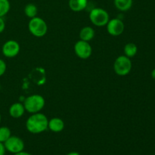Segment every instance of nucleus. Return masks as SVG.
Here are the masks:
<instances>
[{"instance_id":"1","label":"nucleus","mask_w":155,"mask_h":155,"mask_svg":"<svg viewBox=\"0 0 155 155\" xmlns=\"http://www.w3.org/2000/svg\"><path fill=\"white\" fill-rule=\"evenodd\" d=\"M48 119L42 113L32 114L26 121L27 131L33 134H39L48 129Z\"/></svg>"},{"instance_id":"2","label":"nucleus","mask_w":155,"mask_h":155,"mask_svg":"<svg viewBox=\"0 0 155 155\" xmlns=\"http://www.w3.org/2000/svg\"><path fill=\"white\" fill-rule=\"evenodd\" d=\"M45 101L43 97L39 94H34L24 99V104L26 111L30 114L39 113L43 109Z\"/></svg>"},{"instance_id":"3","label":"nucleus","mask_w":155,"mask_h":155,"mask_svg":"<svg viewBox=\"0 0 155 155\" xmlns=\"http://www.w3.org/2000/svg\"><path fill=\"white\" fill-rule=\"evenodd\" d=\"M29 31L36 37H42L48 31V26L43 19L35 17L30 19L28 24Z\"/></svg>"},{"instance_id":"4","label":"nucleus","mask_w":155,"mask_h":155,"mask_svg":"<svg viewBox=\"0 0 155 155\" xmlns=\"http://www.w3.org/2000/svg\"><path fill=\"white\" fill-rule=\"evenodd\" d=\"M89 19L96 27H104L107 25L110 18L106 10L101 8H95L89 13Z\"/></svg>"},{"instance_id":"5","label":"nucleus","mask_w":155,"mask_h":155,"mask_svg":"<svg viewBox=\"0 0 155 155\" xmlns=\"http://www.w3.org/2000/svg\"><path fill=\"white\" fill-rule=\"evenodd\" d=\"M114 72L119 76H126L132 70V61L130 58L126 55H120L115 60L114 64Z\"/></svg>"},{"instance_id":"6","label":"nucleus","mask_w":155,"mask_h":155,"mask_svg":"<svg viewBox=\"0 0 155 155\" xmlns=\"http://www.w3.org/2000/svg\"><path fill=\"white\" fill-rule=\"evenodd\" d=\"M4 146L6 151L15 154L24 151V142L21 138L15 136H11L5 142Z\"/></svg>"},{"instance_id":"7","label":"nucleus","mask_w":155,"mask_h":155,"mask_svg":"<svg viewBox=\"0 0 155 155\" xmlns=\"http://www.w3.org/2000/svg\"><path fill=\"white\" fill-rule=\"evenodd\" d=\"M74 52L76 55L81 59H87L92 53V48L89 42L79 40L74 45Z\"/></svg>"},{"instance_id":"8","label":"nucleus","mask_w":155,"mask_h":155,"mask_svg":"<svg viewBox=\"0 0 155 155\" xmlns=\"http://www.w3.org/2000/svg\"><path fill=\"white\" fill-rule=\"evenodd\" d=\"M107 33L113 36H120L124 31L125 25L122 20L119 18H114L112 20H109L107 24Z\"/></svg>"},{"instance_id":"9","label":"nucleus","mask_w":155,"mask_h":155,"mask_svg":"<svg viewBox=\"0 0 155 155\" xmlns=\"http://www.w3.org/2000/svg\"><path fill=\"white\" fill-rule=\"evenodd\" d=\"M2 52L6 58H14L20 52V45L17 41L11 39L3 44Z\"/></svg>"},{"instance_id":"10","label":"nucleus","mask_w":155,"mask_h":155,"mask_svg":"<svg viewBox=\"0 0 155 155\" xmlns=\"http://www.w3.org/2000/svg\"><path fill=\"white\" fill-rule=\"evenodd\" d=\"M48 128L54 133H60L64 129V122L59 117H54L48 120Z\"/></svg>"},{"instance_id":"11","label":"nucleus","mask_w":155,"mask_h":155,"mask_svg":"<svg viewBox=\"0 0 155 155\" xmlns=\"http://www.w3.org/2000/svg\"><path fill=\"white\" fill-rule=\"evenodd\" d=\"M25 108L22 103H14L9 107V114L13 118H20L24 114Z\"/></svg>"},{"instance_id":"12","label":"nucleus","mask_w":155,"mask_h":155,"mask_svg":"<svg viewBox=\"0 0 155 155\" xmlns=\"http://www.w3.org/2000/svg\"><path fill=\"white\" fill-rule=\"evenodd\" d=\"M68 5L73 12H80L87 7L88 0H69Z\"/></svg>"},{"instance_id":"13","label":"nucleus","mask_w":155,"mask_h":155,"mask_svg":"<svg viewBox=\"0 0 155 155\" xmlns=\"http://www.w3.org/2000/svg\"><path fill=\"white\" fill-rule=\"evenodd\" d=\"M94 36H95V30L92 27L89 26L82 28L80 32V37L81 40L89 42L93 39Z\"/></svg>"},{"instance_id":"14","label":"nucleus","mask_w":155,"mask_h":155,"mask_svg":"<svg viewBox=\"0 0 155 155\" xmlns=\"http://www.w3.org/2000/svg\"><path fill=\"white\" fill-rule=\"evenodd\" d=\"M115 7L120 12H127L133 5V0H114Z\"/></svg>"},{"instance_id":"15","label":"nucleus","mask_w":155,"mask_h":155,"mask_svg":"<svg viewBox=\"0 0 155 155\" xmlns=\"http://www.w3.org/2000/svg\"><path fill=\"white\" fill-rule=\"evenodd\" d=\"M124 55H126L128 58H133L137 54L138 51V47L137 45L135 43L133 42H130V43H127V45L124 46Z\"/></svg>"},{"instance_id":"16","label":"nucleus","mask_w":155,"mask_h":155,"mask_svg":"<svg viewBox=\"0 0 155 155\" xmlns=\"http://www.w3.org/2000/svg\"><path fill=\"white\" fill-rule=\"evenodd\" d=\"M38 9L37 7L33 3H29L24 8V13H25L26 16L28 17L29 18H33L36 17L37 15Z\"/></svg>"},{"instance_id":"17","label":"nucleus","mask_w":155,"mask_h":155,"mask_svg":"<svg viewBox=\"0 0 155 155\" xmlns=\"http://www.w3.org/2000/svg\"><path fill=\"white\" fill-rule=\"evenodd\" d=\"M11 5L8 0H0V17L3 18L10 11Z\"/></svg>"},{"instance_id":"18","label":"nucleus","mask_w":155,"mask_h":155,"mask_svg":"<svg viewBox=\"0 0 155 155\" xmlns=\"http://www.w3.org/2000/svg\"><path fill=\"white\" fill-rule=\"evenodd\" d=\"M11 136H12V133L8 127H0V142L1 143H4Z\"/></svg>"},{"instance_id":"19","label":"nucleus","mask_w":155,"mask_h":155,"mask_svg":"<svg viewBox=\"0 0 155 155\" xmlns=\"http://www.w3.org/2000/svg\"><path fill=\"white\" fill-rule=\"evenodd\" d=\"M6 69H7V65H6L5 61L2 59H0V77L4 75Z\"/></svg>"},{"instance_id":"20","label":"nucleus","mask_w":155,"mask_h":155,"mask_svg":"<svg viewBox=\"0 0 155 155\" xmlns=\"http://www.w3.org/2000/svg\"><path fill=\"white\" fill-rule=\"evenodd\" d=\"M5 29V22L3 18L0 17V33H2Z\"/></svg>"},{"instance_id":"21","label":"nucleus","mask_w":155,"mask_h":155,"mask_svg":"<svg viewBox=\"0 0 155 155\" xmlns=\"http://www.w3.org/2000/svg\"><path fill=\"white\" fill-rule=\"evenodd\" d=\"M5 148L4 144L0 142V155H5Z\"/></svg>"},{"instance_id":"22","label":"nucleus","mask_w":155,"mask_h":155,"mask_svg":"<svg viewBox=\"0 0 155 155\" xmlns=\"http://www.w3.org/2000/svg\"><path fill=\"white\" fill-rule=\"evenodd\" d=\"M14 155H32L30 154H29V153L27 152H25V151H21V152H19V153H17V154H15Z\"/></svg>"},{"instance_id":"23","label":"nucleus","mask_w":155,"mask_h":155,"mask_svg":"<svg viewBox=\"0 0 155 155\" xmlns=\"http://www.w3.org/2000/svg\"><path fill=\"white\" fill-rule=\"evenodd\" d=\"M151 77H152L153 79H154V80H155V68L154 70H153L152 71H151Z\"/></svg>"},{"instance_id":"24","label":"nucleus","mask_w":155,"mask_h":155,"mask_svg":"<svg viewBox=\"0 0 155 155\" xmlns=\"http://www.w3.org/2000/svg\"><path fill=\"white\" fill-rule=\"evenodd\" d=\"M67 155H80V154H79V153H77V152H75V151H73V152L68 153V154Z\"/></svg>"},{"instance_id":"25","label":"nucleus","mask_w":155,"mask_h":155,"mask_svg":"<svg viewBox=\"0 0 155 155\" xmlns=\"http://www.w3.org/2000/svg\"><path fill=\"white\" fill-rule=\"evenodd\" d=\"M1 120H2V116H1V114H0V123H1Z\"/></svg>"},{"instance_id":"26","label":"nucleus","mask_w":155,"mask_h":155,"mask_svg":"<svg viewBox=\"0 0 155 155\" xmlns=\"http://www.w3.org/2000/svg\"><path fill=\"white\" fill-rule=\"evenodd\" d=\"M0 88H1V85H0Z\"/></svg>"}]
</instances>
